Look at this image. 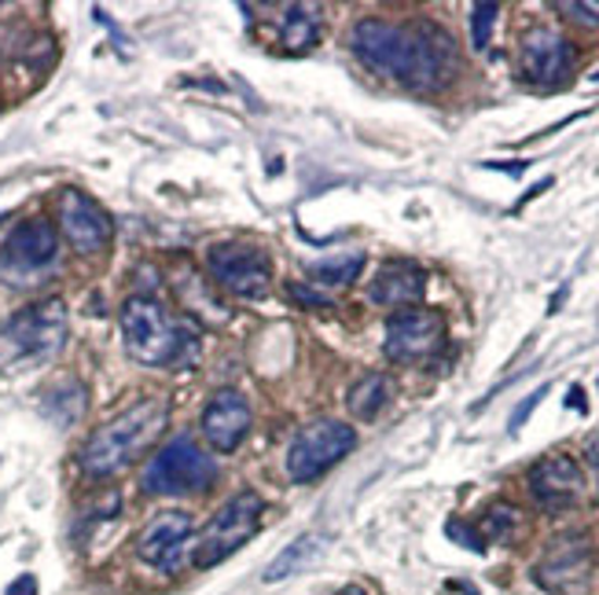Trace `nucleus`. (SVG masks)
Returning <instances> with one entry per match:
<instances>
[{
  "label": "nucleus",
  "mask_w": 599,
  "mask_h": 595,
  "mask_svg": "<svg viewBox=\"0 0 599 595\" xmlns=\"http://www.w3.org/2000/svg\"><path fill=\"white\" fill-rule=\"evenodd\" d=\"M566 404H571V409H577V412H585V401H582V390H577V386L571 390V401H566Z\"/></svg>",
  "instance_id": "obj_29"
},
{
  "label": "nucleus",
  "mask_w": 599,
  "mask_h": 595,
  "mask_svg": "<svg viewBox=\"0 0 599 595\" xmlns=\"http://www.w3.org/2000/svg\"><path fill=\"white\" fill-rule=\"evenodd\" d=\"M529 493L545 511H566L582 503L585 496V474L571 456H545L541 463L529 467Z\"/></svg>",
  "instance_id": "obj_13"
},
{
  "label": "nucleus",
  "mask_w": 599,
  "mask_h": 595,
  "mask_svg": "<svg viewBox=\"0 0 599 595\" xmlns=\"http://www.w3.org/2000/svg\"><path fill=\"white\" fill-rule=\"evenodd\" d=\"M592 573V544L585 537H563L548 548L545 562L537 567V581L552 592H577Z\"/></svg>",
  "instance_id": "obj_16"
},
{
  "label": "nucleus",
  "mask_w": 599,
  "mask_h": 595,
  "mask_svg": "<svg viewBox=\"0 0 599 595\" xmlns=\"http://www.w3.org/2000/svg\"><path fill=\"white\" fill-rule=\"evenodd\" d=\"M166 423H170V401L144 397V401L130 404L125 412H118L114 420H107L100 430L88 434L77 463H82L88 478H111V474L140 460L162 438Z\"/></svg>",
  "instance_id": "obj_2"
},
{
  "label": "nucleus",
  "mask_w": 599,
  "mask_h": 595,
  "mask_svg": "<svg viewBox=\"0 0 599 595\" xmlns=\"http://www.w3.org/2000/svg\"><path fill=\"white\" fill-rule=\"evenodd\" d=\"M320 551H323V537H317V533H306V537H298L291 544V548H283L277 559L269 562V570H265V584H277V581L294 578V573H302V570L313 567V562L320 559Z\"/></svg>",
  "instance_id": "obj_19"
},
{
  "label": "nucleus",
  "mask_w": 599,
  "mask_h": 595,
  "mask_svg": "<svg viewBox=\"0 0 599 595\" xmlns=\"http://www.w3.org/2000/svg\"><path fill=\"white\" fill-rule=\"evenodd\" d=\"M261 511H265V503L254 489H243V493H235L232 500H224V508H218V514L206 522V530L199 533V541H195V551H192L195 567L210 570L229 559V555L240 551L243 544L258 533Z\"/></svg>",
  "instance_id": "obj_5"
},
{
  "label": "nucleus",
  "mask_w": 599,
  "mask_h": 595,
  "mask_svg": "<svg viewBox=\"0 0 599 595\" xmlns=\"http://www.w3.org/2000/svg\"><path fill=\"white\" fill-rule=\"evenodd\" d=\"M518 519H523V514H518L512 503H493L482 519V530H486L489 541H508L512 537V530L518 525Z\"/></svg>",
  "instance_id": "obj_23"
},
{
  "label": "nucleus",
  "mask_w": 599,
  "mask_h": 595,
  "mask_svg": "<svg viewBox=\"0 0 599 595\" xmlns=\"http://www.w3.org/2000/svg\"><path fill=\"white\" fill-rule=\"evenodd\" d=\"M188 537H192V514L184 511L155 514V519L144 525L140 537H136V555H140L144 562H151V567L173 573Z\"/></svg>",
  "instance_id": "obj_15"
},
{
  "label": "nucleus",
  "mask_w": 599,
  "mask_h": 595,
  "mask_svg": "<svg viewBox=\"0 0 599 595\" xmlns=\"http://www.w3.org/2000/svg\"><path fill=\"white\" fill-rule=\"evenodd\" d=\"M350 48L371 74L390 77L412 93H438L460 71L453 37L427 19L416 23H394L379 15L360 19L353 26Z\"/></svg>",
  "instance_id": "obj_1"
},
{
  "label": "nucleus",
  "mask_w": 599,
  "mask_h": 595,
  "mask_svg": "<svg viewBox=\"0 0 599 595\" xmlns=\"http://www.w3.org/2000/svg\"><path fill=\"white\" fill-rule=\"evenodd\" d=\"M365 272V254L350 251V254H331L320 262H309V276L320 287H350L357 283V276Z\"/></svg>",
  "instance_id": "obj_21"
},
{
  "label": "nucleus",
  "mask_w": 599,
  "mask_h": 595,
  "mask_svg": "<svg viewBox=\"0 0 599 595\" xmlns=\"http://www.w3.org/2000/svg\"><path fill=\"white\" fill-rule=\"evenodd\" d=\"M254 426L250 401L240 390H218L203 412V438L218 452H235Z\"/></svg>",
  "instance_id": "obj_14"
},
{
  "label": "nucleus",
  "mask_w": 599,
  "mask_h": 595,
  "mask_svg": "<svg viewBox=\"0 0 599 595\" xmlns=\"http://www.w3.org/2000/svg\"><path fill=\"white\" fill-rule=\"evenodd\" d=\"M339 595H365V588H357V584H350V588H342Z\"/></svg>",
  "instance_id": "obj_30"
},
{
  "label": "nucleus",
  "mask_w": 599,
  "mask_h": 595,
  "mask_svg": "<svg viewBox=\"0 0 599 595\" xmlns=\"http://www.w3.org/2000/svg\"><path fill=\"white\" fill-rule=\"evenodd\" d=\"M59 228L77 254H100L114 235L107 210L85 192H63L59 198Z\"/></svg>",
  "instance_id": "obj_12"
},
{
  "label": "nucleus",
  "mask_w": 599,
  "mask_h": 595,
  "mask_svg": "<svg viewBox=\"0 0 599 595\" xmlns=\"http://www.w3.org/2000/svg\"><path fill=\"white\" fill-rule=\"evenodd\" d=\"M445 345V316L435 309H405L387 320L382 350L394 364H419Z\"/></svg>",
  "instance_id": "obj_10"
},
{
  "label": "nucleus",
  "mask_w": 599,
  "mask_h": 595,
  "mask_svg": "<svg viewBox=\"0 0 599 595\" xmlns=\"http://www.w3.org/2000/svg\"><path fill=\"white\" fill-rule=\"evenodd\" d=\"M497 15H500L497 4H475V8H470V45H475L478 52H486V48H489Z\"/></svg>",
  "instance_id": "obj_24"
},
{
  "label": "nucleus",
  "mask_w": 599,
  "mask_h": 595,
  "mask_svg": "<svg viewBox=\"0 0 599 595\" xmlns=\"http://www.w3.org/2000/svg\"><path fill=\"white\" fill-rule=\"evenodd\" d=\"M218 482V463L206 456L192 438H173L144 467V489L151 496L206 493Z\"/></svg>",
  "instance_id": "obj_7"
},
{
  "label": "nucleus",
  "mask_w": 599,
  "mask_h": 595,
  "mask_svg": "<svg viewBox=\"0 0 599 595\" xmlns=\"http://www.w3.org/2000/svg\"><path fill=\"white\" fill-rule=\"evenodd\" d=\"M291 294L298 298V302H306V305H323V309H331V298H323L320 291H306L302 283H291Z\"/></svg>",
  "instance_id": "obj_27"
},
{
  "label": "nucleus",
  "mask_w": 599,
  "mask_h": 595,
  "mask_svg": "<svg viewBox=\"0 0 599 595\" xmlns=\"http://www.w3.org/2000/svg\"><path fill=\"white\" fill-rule=\"evenodd\" d=\"M545 393H548V386H541V390H534V393H529L526 397V401L523 404H518V409H515V415H512V423H508V426H512V434L518 430V426H523L526 420H529V415H534L537 412V404H541L545 401Z\"/></svg>",
  "instance_id": "obj_25"
},
{
  "label": "nucleus",
  "mask_w": 599,
  "mask_h": 595,
  "mask_svg": "<svg viewBox=\"0 0 599 595\" xmlns=\"http://www.w3.org/2000/svg\"><path fill=\"white\" fill-rule=\"evenodd\" d=\"M122 342L133 361L147 364V368H166L176 364L181 353L188 350V335L181 324L162 309L155 298L136 294L122 305Z\"/></svg>",
  "instance_id": "obj_4"
},
{
  "label": "nucleus",
  "mask_w": 599,
  "mask_h": 595,
  "mask_svg": "<svg viewBox=\"0 0 599 595\" xmlns=\"http://www.w3.org/2000/svg\"><path fill=\"white\" fill-rule=\"evenodd\" d=\"M71 335L66 305L59 298L23 305L8 320H0V375H23L56 361Z\"/></svg>",
  "instance_id": "obj_3"
},
{
  "label": "nucleus",
  "mask_w": 599,
  "mask_h": 595,
  "mask_svg": "<svg viewBox=\"0 0 599 595\" xmlns=\"http://www.w3.org/2000/svg\"><path fill=\"white\" fill-rule=\"evenodd\" d=\"M320 4H288L280 19V45L288 52H309L320 41Z\"/></svg>",
  "instance_id": "obj_18"
},
{
  "label": "nucleus",
  "mask_w": 599,
  "mask_h": 595,
  "mask_svg": "<svg viewBox=\"0 0 599 595\" xmlns=\"http://www.w3.org/2000/svg\"><path fill=\"white\" fill-rule=\"evenodd\" d=\"M387 401H390V379L379 372H371L360 382H353V390L346 397V409L353 412V420L371 423L382 409H387Z\"/></svg>",
  "instance_id": "obj_20"
},
{
  "label": "nucleus",
  "mask_w": 599,
  "mask_h": 595,
  "mask_svg": "<svg viewBox=\"0 0 599 595\" xmlns=\"http://www.w3.org/2000/svg\"><path fill=\"white\" fill-rule=\"evenodd\" d=\"M357 449V430L342 420H313L309 426H302L294 434L291 449H288V474L291 482L306 485L323 478L339 460Z\"/></svg>",
  "instance_id": "obj_6"
},
{
  "label": "nucleus",
  "mask_w": 599,
  "mask_h": 595,
  "mask_svg": "<svg viewBox=\"0 0 599 595\" xmlns=\"http://www.w3.org/2000/svg\"><path fill=\"white\" fill-rule=\"evenodd\" d=\"M59 262V235L56 228L34 217L23 221L0 246V283L8 287H34Z\"/></svg>",
  "instance_id": "obj_8"
},
{
  "label": "nucleus",
  "mask_w": 599,
  "mask_h": 595,
  "mask_svg": "<svg viewBox=\"0 0 599 595\" xmlns=\"http://www.w3.org/2000/svg\"><path fill=\"white\" fill-rule=\"evenodd\" d=\"M371 302L390 309H412L427 294V272L416 262H387L371 280Z\"/></svg>",
  "instance_id": "obj_17"
},
{
  "label": "nucleus",
  "mask_w": 599,
  "mask_h": 595,
  "mask_svg": "<svg viewBox=\"0 0 599 595\" xmlns=\"http://www.w3.org/2000/svg\"><path fill=\"white\" fill-rule=\"evenodd\" d=\"M577 63V48L552 26H534L518 45V74L529 85H559L566 82Z\"/></svg>",
  "instance_id": "obj_11"
},
{
  "label": "nucleus",
  "mask_w": 599,
  "mask_h": 595,
  "mask_svg": "<svg viewBox=\"0 0 599 595\" xmlns=\"http://www.w3.org/2000/svg\"><path fill=\"white\" fill-rule=\"evenodd\" d=\"M85 401H88L85 386L77 379H66V382H59L56 390L45 393V412L52 415L59 426H71L85 415Z\"/></svg>",
  "instance_id": "obj_22"
},
{
  "label": "nucleus",
  "mask_w": 599,
  "mask_h": 595,
  "mask_svg": "<svg viewBox=\"0 0 599 595\" xmlns=\"http://www.w3.org/2000/svg\"><path fill=\"white\" fill-rule=\"evenodd\" d=\"M0 221H4V217H0Z\"/></svg>",
  "instance_id": "obj_31"
},
{
  "label": "nucleus",
  "mask_w": 599,
  "mask_h": 595,
  "mask_svg": "<svg viewBox=\"0 0 599 595\" xmlns=\"http://www.w3.org/2000/svg\"><path fill=\"white\" fill-rule=\"evenodd\" d=\"M206 269L221 291L235 298H261L272 283L269 254L250 243H213L206 251Z\"/></svg>",
  "instance_id": "obj_9"
},
{
  "label": "nucleus",
  "mask_w": 599,
  "mask_h": 595,
  "mask_svg": "<svg viewBox=\"0 0 599 595\" xmlns=\"http://www.w3.org/2000/svg\"><path fill=\"white\" fill-rule=\"evenodd\" d=\"M8 595H37V581L29 578V573H23V578H19L12 588H8Z\"/></svg>",
  "instance_id": "obj_28"
},
{
  "label": "nucleus",
  "mask_w": 599,
  "mask_h": 595,
  "mask_svg": "<svg viewBox=\"0 0 599 595\" xmlns=\"http://www.w3.org/2000/svg\"><path fill=\"white\" fill-rule=\"evenodd\" d=\"M559 12L577 15V23L599 26V0H592V4H559Z\"/></svg>",
  "instance_id": "obj_26"
}]
</instances>
